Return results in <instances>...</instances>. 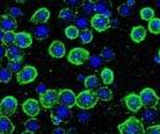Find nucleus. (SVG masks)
<instances>
[{
    "label": "nucleus",
    "mask_w": 160,
    "mask_h": 134,
    "mask_svg": "<svg viewBox=\"0 0 160 134\" xmlns=\"http://www.w3.org/2000/svg\"><path fill=\"white\" fill-rule=\"evenodd\" d=\"M4 31H2V30H1V29H0V42H2V39H4Z\"/></svg>",
    "instance_id": "obj_48"
},
{
    "label": "nucleus",
    "mask_w": 160,
    "mask_h": 134,
    "mask_svg": "<svg viewBox=\"0 0 160 134\" xmlns=\"http://www.w3.org/2000/svg\"><path fill=\"white\" fill-rule=\"evenodd\" d=\"M78 120L80 122H82V123H85V122H87V121L90 120V114L86 113L85 110L84 111H80L79 114H78Z\"/></svg>",
    "instance_id": "obj_42"
},
{
    "label": "nucleus",
    "mask_w": 160,
    "mask_h": 134,
    "mask_svg": "<svg viewBox=\"0 0 160 134\" xmlns=\"http://www.w3.org/2000/svg\"><path fill=\"white\" fill-rule=\"evenodd\" d=\"M157 6L160 7V1H158V3H157Z\"/></svg>",
    "instance_id": "obj_51"
},
{
    "label": "nucleus",
    "mask_w": 160,
    "mask_h": 134,
    "mask_svg": "<svg viewBox=\"0 0 160 134\" xmlns=\"http://www.w3.org/2000/svg\"><path fill=\"white\" fill-rule=\"evenodd\" d=\"M124 103H126V107L133 111V113H138L142 108V104H141L140 97L138 94H129L124 97Z\"/></svg>",
    "instance_id": "obj_13"
},
{
    "label": "nucleus",
    "mask_w": 160,
    "mask_h": 134,
    "mask_svg": "<svg viewBox=\"0 0 160 134\" xmlns=\"http://www.w3.org/2000/svg\"><path fill=\"white\" fill-rule=\"evenodd\" d=\"M120 134H145L143 125L138 117L130 116L128 120L118 125Z\"/></svg>",
    "instance_id": "obj_1"
},
{
    "label": "nucleus",
    "mask_w": 160,
    "mask_h": 134,
    "mask_svg": "<svg viewBox=\"0 0 160 134\" xmlns=\"http://www.w3.org/2000/svg\"><path fill=\"white\" fill-rule=\"evenodd\" d=\"M158 58H159V60H160V49H159V52H158Z\"/></svg>",
    "instance_id": "obj_52"
},
{
    "label": "nucleus",
    "mask_w": 160,
    "mask_h": 134,
    "mask_svg": "<svg viewBox=\"0 0 160 134\" xmlns=\"http://www.w3.org/2000/svg\"><path fill=\"white\" fill-rule=\"evenodd\" d=\"M17 106L18 102L13 96H6L0 102V116H5V117L11 116L16 111Z\"/></svg>",
    "instance_id": "obj_7"
},
{
    "label": "nucleus",
    "mask_w": 160,
    "mask_h": 134,
    "mask_svg": "<svg viewBox=\"0 0 160 134\" xmlns=\"http://www.w3.org/2000/svg\"><path fill=\"white\" fill-rule=\"evenodd\" d=\"M94 13L105 16L107 18L110 19V17L112 16V3L111 1H103V0L94 3Z\"/></svg>",
    "instance_id": "obj_11"
},
{
    "label": "nucleus",
    "mask_w": 160,
    "mask_h": 134,
    "mask_svg": "<svg viewBox=\"0 0 160 134\" xmlns=\"http://www.w3.org/2000/svg\"><path fill=\"white\" fill-rule=\"evenodd\" d=\"M100 58L103 61H112L116 58V53L111 47H104L100 52Z\"/></svg>",
    "instance_id": "obj_27"
},
{
    "label": "nucleus",
    "mask_w": 160,
    "mask_h": 134,
    "mask_svg": "<svg viewBox=\"0 0 160 134\" xmlns=\"http://www.w3.org/2000/svg\"><path fill=\"white\" fill-rule=\"evenodd\" d=\"M100 77H102V80H103V83H104L105 85H110V84H112L113 83L112 70H110V68H108V67H105V68L102 70Z\"/></svg>",
    "instance_id": "obj_26"
},
{
    "label": "nucleus",
    "mask_w": 160,
    "mask_h": 134,
    "mask_svg": "<svg viewBox=\"0 0 160 134\" xmlns=\"http://www.w3.org/2000/svg\"><path fill=\"white\" fill-rule=\"evenodd\" d=\"M140 16L143 20L149 22L151 19H153L154 18V10L152 8V7H143V8L140 11Z\"/></svg>",
    "instance_id": "obj_35"
},
{
    "label": "nucleus",
    "mask_w": 160,
    "mask_h": 134,
    "mask_svg": "<svg viewBox=\"0 0 160 134\" xmlns=\"http://www.w3.org/2000/svg\"><path fill=\"white\" fill-rule=\"evenodd\" d=\"M142 121L147 125H152L160 119V115L155 108H145V110L141 114Z\"/></svg>",
    "instance_id": "obj_18"
},
{
    "label": "nucleus",
    "mask_w": 160,
    "mask_h": 134,
    "mask_svg": "<svg viewBox=\"0 0 160 134\" xmlns=\"http://www.w3.org/2000/svg\"><path fill=\"white\" fill-rule=\"evenodd\" d=\"M8 11H10V16H11L12 18H14V19H16V18H19V17L23 16V10L18 6H11Z\"/></svg>",
    "instance_id": "obj_40"
},
{
    "label": "nucleus",
    "mask_w": 160,
    "mask_h": 134,
    "mask_svg": "<svg viewBox=\"0 0 160 134\" xmlns=\"http://www.w3.org/2000/svg\"><path fill=\"white\" fill-rule=\"evenodd\" d=\"M49 17H50V12H49V10L46 8V7H41L38 8L35 13L31 16V22L35 23V24H46L49 19Z\"/></svg>",
    "instance_id": "obj_16"
},
{
    "label": "nucleus",
    "mask_w": 160,
    "mask_h": 134,
    "mask_svg": "<svg viewBox=\"0 0 160 134\" xmlns=\"http://www.w3.org/2000/svg\"><path fill=\"white\" fill-rule=\"evenodd\" d=\"M72 117V110L69 108H66L60 104H56L55 107L52 108L50 111V119L54 125H56L59 127V125H61L62 122L68 121Z\"/></svg>",
    "instance_id": "obj_3"
},
{
    "label": "nucleus",
    "mask_w": 160,
    "mask_h": 134,
    "mask_svg": "<svg viewBox=\"0 0 160 134\" xmlns=\"http://www.w3.org/2000/svg\"><path fill=\"white\" fill-rule=\"evenodd\" d=\"M66 4H67V6H69V8H72V10H73L74 7L81 6V3L78 1V0H67Z\"/></svg>",
    "instance_id": "obj_43"
},
{
    "label": "nucleus",
    "mask_w": 160,
    "mask_h": 134,
    "mask_svg": "<svg viewBox=\"0 0 160 134\" xmlns=\"http://www.w3.org/2000/svg\"><path fill=\"white\" fill-rule=\"evenodd\" d=\"M11 79H12V72L7 67L0 68V83L6 84L8 81H11Z\"/></svg>",
    "instance_id": "obj_32"
},
{
    "label": "nucleus",
    "mask_w": 160,
    "mask_h": 134,
    "mask_svg": "<svg viewBox=\"0 0 160 134\" xmlns=\"http://www.w3.org/2000/svg\"><path fill=\"white\" fill-rule=\"evenodd\" d=\"M59 18L65 22H72V20H75L77 18V13L75 11L69 8V7H66V8H62L59 13Z\"/></svg>",
    "instance_id": "obj_25"
},
{
    "label": "nucleus",
    "mask_w": 160,
    "mask_h": 134,
    "mask_svg": "<svg viewBox=\"0 0 160 134\" xmlns=\"http://www.w3.org/2000/svg\"><path fill=\"white\" fill-rule=\"evenodd\" d=\"M14 44L18 48H29L32 44V37L29 33L22 31V33L16 34V39H14Z\"/></svg>",
    "instance_id": "obj_15"
},
{
    "label": "nucleus",
    "mask_w": 160,
    "mask_h": 134,
    "mask_svg": "<svg viewBox=\"0 0 160 134\" xmlns=\"http://www.w3.org/2000/svg\"><path fill=\"white\" fill-rule=\"evenodd\" d=\"M79 29L77 27H74V25H69V27H67L65 29V35H66L67 39H69V40L78 39L79 37Z\"/></svg>",
    "instance_id": "obj_30"
},
{
    "label": "nucleus",
    "mask_w": 160,
    "mask_h": 134,
    "mask_svg": "<svg viewBox=\"0 0 160 134\" xmlns=\"http://www.w3.org/2000/svg\"><path fill=\"white\" fill-rule=\"evenodd\" d=\"M81 8L84 13L86 14H93L94 13V3L91 0H85L81 3Z\"/></svg>",
    "instance_id": "obj_36"
},
{
    "label": "nucleus",
    "mask_w": 160,
    "mask_h": 134,
    "mask_svg": "<svg viewBox=\"0 0 160 134\" xmlns=\"http://www.w3.org/2000/svg\"><path fill=\"white\" fill-rule=\"evenodd\" d=\"M37 70L33 66H25L17 73V81L19 84H29L32 83L37 77Z\"/></svg>",
    "instance_id": "obj_8"
},
{
    "label": "nucleus",
    "mask_w": 160,
    "mask_h": 134,
    "mask_svg": "<svg viewBox=\"0 0 160 134\" xmlns=\"http://www.w3.org/2000/svg\"><path fill=\"white\" fill-rule=\"evenodd\" d=\"M40 103L33 98H29L23 103V111L27 115H29L31 119H35L37 115L40 114Z\"/></svg>",
    "instance_id": "obj_12"
},
{
    "label": "nucleus",
    "mask_w": 160,
    "mask_h": 134,
    "mask_svg": "<svg viewBox=\"0 0 160 134\" xmlns=\"http://www.w3.org/2000/svg\"><path fill=\"white\" fill-rule=\"evenodd\" d=\"M146 37V28L142 27V25H138V27H134L130 31V39L136 42V43H140L145 40Z\"/></svg>",
    "instance_id": "obj_20"
},
{
    "label": "nucleus",
    "mask_w": 160,
    "mask_h": 134,
    "mask_svg": "<svg viewBox=\"0 0 160 134\" xmlns=\"http://www.w3.org/2000/svg\"><path fill=\"white\" fill-rule=\"evenodd\" d=\"M77 102V95L74 94L69 89H63L59 92V98H58V104L63 106L66 108H73Z\"/></svg>",
    "instance_id": "obj_9"
},
{
    "label": "nucleus",
    "mask_w": 160,
    "mask_h": 134,
    "mask_svg": "<svg viewBox=\"0 0 160 134\" xmlns=\"http://www.w3.org/2000/svg\"><path fill=\"white\" fill-rule=\"evenodd\" d=\"M148 30L152 34H155V35L160 34V18L154 17L153 19L149 20L148 22Z\"/></svg>",
    "instance_id": "obj_31"
},
{
    "label": "nucleus",
    "mask_w": 160,
    "mask_h": 134,
    "mask_svg": "<svg viewBox=\"0 0 160 134\" xmlns=\"http://www.w3.org/2000/svg\"><path fill=\"white\" fill-rule=\"evenodd\" d=\"M158 107H159V109H160V100H159V103H158Z\"/></svg>",
    "instance_id": "obj_53"
},
{
    "label": "nucleus",
    "mask_w": 160,
    "mask_h": 134,
    "mask_svg": "<svg viewBox=\"0 0 160 134\" xmlns=\"http://www.w3.org/2000/svg\"><path fill=\"white\" fill-rule=\"evenodd\" d=\"M74 22H75V25H74V27H77L78 29H81V31L87 29L88 24H90V22H88L85 17H81V16H80V17L77 16V18H75Z\"/></svg>",
    "instance_id": "obj_37"
},
{
    "label": "nucleus",
    "mask_w": 160,
    "mask_h": 134,
    "mask_svg": "<svg viewBox=\"0 0 160 134\" xmlns=\"http://www.w3.org/2000/svg\"><path fill=\"white\" fill-rule=\"evenodd\" d=\"M24 127H25V131H27V132L35 133V132H37L41 128V123H40V121L36 120V119H30V120H28L27 122L24 123Z\"/></svg>",
    "instance_id": "obj_28"
},
{
    "label": "nucleus",
    "mask_w": 160,
    "mask_h": 134,
    "mask_svg": "<svg viewBox=\"0 0 160 134\" xmlns=\"http://www.w3.org/2000/svg\"><path fill=\"white\" fill-rule=\"evenodd\" d=\"M22 134H35V133H31V132H27V131H24Z\"/></svg>",
    "instance_id": "obj_50"
},
{
    "label": "nucleus",
    "mask_w": 160,
    "mask_h": 134,
    "mask_svg": "<svg viewBox=\"0 0 160 134\" xmlns=\"http://www.w3.org/2000/svg\"><path fill=\"white\" fill-rule=\"evenodd\" d=\"M0 29L4 33H13L14 29H17V20L10 14H4L0 18Z\"/></svg>",
    "instance_id": "obj_14"
},
{
    "label": "nucleus",
    "mask_w": 160,
    "mask_h": 134,
    "mask_svg": "<svg viewBox=\"0 0 160 134\" xmlns=\"http://www.w3.org/2000/svg\"><path fill=\"white\" fill-rule=\"evenodd\" d=\"M126 4H127L128 6L133 7L134 5H135V1H134V0H129V1H127V3H126Z\"/></svg>",
    "instance_id": "obj_47"
},
{
    "label": "nucleus",
    "mask_w": 160,
    "mask_h": 134,
    "mask_svg": "<svg viewBox=\"0 0 160 134\" xmlns=\"http://www.w3.org/2000/svg\"><path fill=\"white\" fill-rule=\"evenodd\" d=\"M139 97H140L142 107L145 108H155L160 100L159 96L151 87H146V89L141 90V92L139 94Z\"/></svg>",
    "instance_id": "obj_4"
},
{
    "label": "nucleus",
    "mask_w": 160,
    "mask_h": 134,
    "mask_svg": "<svg viewBox=\"0 0 160 134\" xmlns=\"http://www.w3.org/2000/svg\"><path fill=\"white\" fill-rule=\"evenodd\" d=\"M7 68L12 72V73H18L20 70L23 68V65H22V61H8L7 64Z\"/></svg>",
    "instance_id": "obj_38"
},
{
    "label": "nucleus",
    "mask_w": 160,
    "mask_h": 134,
    "mask_svg": "<svg viewBox=\"0 0 160 134\" xmlns=\"http://www.w3.org/2000/svg\"><path fill=\"white\" fill-rule=\"evenodd\" d=\"M96 96H97L98 100H111L113 97L112 91L108 86H100L96 91Z\"/></svg>",
    "instance_id": "obj_24"
},
{
    "label": "nucleus",
    "mask_w": 160,
    "mask_h": 134,
    "mask_svg": "<svg viewBox=\"0 0 160 134\" xmlns=\"http://www.w3.org/2000/svg\"><path fill=\"white\" fill-rule=\"evenodd\" d=\"M49 35H50V29L46 24H38L33 29V36L37 40H46Z\"/></svg>",
    "instance_id": "obj_22"
},
{
    "label": "nucleus",
    "mask_w": 160,
    "mask_h": 134,
    "mask_svg": "<svg viewBox=\"0 0 160 134\" xmlns=\"http://www.w3.org/2000/svg\"><path fill=\"white\" fill-rule=\"evenodd\" d=\"M5 55H6V48L4 47L2 44H0V59L4 58Z\"/></svg>",
    "instance_id": "obj_46"
},
{
    "label": "nucleus",
    "mask_w": 160,
    "mask_h": 134,
    "mask_svg": "<svg viewBox=\"0 0 160 134\" xmlns=\"http://www.w3.org/2000/svg\"><path fill=\"white\" fill-rule=\"evenodd\" d=\"M23 55V50L16 44H11L8 46V48H6V56L8 58V61H22Z\"/></svg>",
    "instance_id": "obj_19"
},
{
    "label": "nucleus",
    "mask_w": 160,
    "mask_h": 134,
    "mask_svg": "<svg viewBox=\"0 0 160 134\" xmlns=\"http://www.w3.org/2000/svg\"><path fill=\"white\" fill-rule=\"evenodd\" d=\"M84 84H85V87H86V90L88 91H97L98 89L100 87V84H99V80H98V78L96 77V75H88L85 78V80H84Z\"/></svg>",
    "instance_id": "obj_23"
},
{
    "label": "nucleus",
    "mask_w": 160,
    "mask_h": 134,
    "mask_svg": "<svg viewBox=\"0 0 160 134\" xmlns=\"http://www.w3.org/2000/svg\"><path fill=\"white\" fill-rule=\"evenodd\" d=\"M14 131V125L8 117L0 116V134H12Z\"/></svg>",
    "instance_id": "obj_21"
},
{
    "label": "nucleus",
    "mask_w": 160,
    "mask_h": 134,
    "mask_svg": "<svg viewBox=\"0 0 160 134\" xmlns=\"http://www.w3.org/2000/svg\"><path fill=\"white\" fill-rule=\"evenodd\" d=\"M145 134H160V126L159 125H152L145 129Z\"/></svg>",
    "instance_id": "obj_41"
},
{
    "label": "nucleus",
    "mask_w": 160,
    "mask_h": 134,
    "mask_svg": "<svg viewBox=\"0 0 160 134\" xmlns=\"http://www.w3.org/2000/svg\"><path fill=\"white\" fill-rule=\"evenodd\" d=\"M97 102H98V98L96 96V92L88 91V90H84V91H81L77 96L75 106H78L82 110H87V109L93 108L97 104Z\"/></svg>",
    "instance_id": "obj_2"
},
{
    "label": "nucleus",
    "mask_w": 160,
    "mask_h": 134,
    "mask_svg": "<svg viewBox=\"0 0 160 134\" xmlns=\"http://www.w3.org/2000/svg\"><path fill=\"white\" fill-rule=\"evenodd\" d=\"M14 39H16V34L14 33H5L4 34V39H2V43L4 44H14Z\"/></svg>",
    "instance_id": "obj_39"
},
{
    "label": "nucleus",
    "mask_w": 160,
    "mask_h": 134,
    "mask_svg": "<svg viewBox=\"0 0 160 134\" xmlns=\"http://www.w3.org/2000/svg\"><path fill=\"white\" fill-rule=\"evenodd\" d=\"M88 62H90V67L93 68V70H98L104 61L102 60L99 55H90V59H88Z\"/></svg>",
    "instance_id": "obj_34"
},
{
    "label": "nucleus",
    "mask_w": 160,
    "mask_h": 134,
    "mask_svg": "<svg viewBox=\"0 0 160 134\" xmlns=\"http://www.w3.org/2000/svg\"><path fill=\"white\" fill-rule=\"evenodd\" d=\"M90 23H91V27L98 33H103L110 28V19L102 14H94Z\"/></svg>",
    "instance_id": "obj_10"
},
{
    "label": "nucleus",
    "mask_w": 160,
    "mask_h": 134,
    "mask_svg": "<svg viewBox=\"0 0 160 134\" xmlns=\"http://www.w3.org/2000/svg\"><path fill=\"white\" fill-rule=\"evenodd\" d=\"M92 39H93V33H92L91 29H85V30H82V31L79 33V40L84 44L90 43L92 41Z\"/></svg>",
    "instance_id": "obj_29"
},
{
    "label": "nucleus",
    "mask_w": 160,
    "mask_h": 134,
    "mask_svg": "<svg viewBox=\"0 0 160 134\" xmlns=\"http://www.w3.org/2000/svg\"><path fill=\"white\" fill-rule=\"evenodd\" d=\"M53 134H68V133H67V131L65 129V128H62V127H56V128H54Z\"/></svg>",
    "instance_id": "obj_45"
},
{
    "label": "nucleus",
    "mask_w": 160,
    "mask_h": 134,
    "mask_svg": "<svg viewBox=\"0 0 160 134\" xmlns=\"http://www.w3.org/2000/svg\"><path fill=\"white\" fill-rule=\"evenodd\" d=\"M78 80H85V79H84V75H82V74H80L79 77H78Z\"/></svg>",
    "instance_id": "obj_49"
},
{
    "label": "nucleus",
    "mask_w": 160,
    "mask_h": 134,
    "mask_svg": "<svg viewBox=\"0 0 160 134\" xmlns=\"http://www.w3.org/2000/svg\"><path fill=\"white\" fill-rule=\"evenodd\" d=\"M117 12L120 16L122 17H130L132 14H133V7L128 6L127 4L124 3V4H121L118 8H117Z\"/></svg>",
    "instance_id": "obj_33"
},
{
    "label": "nucleus",
    "mask_w": 160,
    "mask_h": 134,
    "mask_svg": "<svg viewBox=\"0 0 160 134\" xmlns=\"http://www.w3.org/2000/svg\"><path fill=\"white\" fill-rule=\"evenodd\" d=\"M49 54L55 59H61L66 54L65 44L61 41H53L52 44L49 46Z\"/></svg>",
    "instance_id": "obj_17"
},
{
    "label": "nucleus",
    "mask_w": 160,
    "mask_h": 134,
    "mask_svg": "<svg viewBox=\"0 0 160 134\" xmlns=\"http://www.w3.org/2000/svg\"><path fill=\"white\" fill-rule=\"evenodd\" d=\"M159 126H160V125H159Z\"/></svg>",
    "instance_id": "obj_54"
},
{
    "label": "nucleus",
    "mask_w": 160,
    "mask_h": 134,
    "mask_svg": "<svg viewBox=\"0 0 160 134\" xmlns=\"http://www.w3.org/2000/svg\"><path fill=\"white\" fill-rule=\"evenodd\" d=\"M48 89L47 86H46V84H43V83H41L40 85H37V87H36V91H37V94L42 95L43 92H46Z\"/></svg>",
    "instance_id": "obj_44"
},
{
    "label": "nucleus",
    "mask_w": 160,
    "mask_h": 134,
    "mask_svg": "<svg viewBox=\"0 0 160 134\" xmlns=\"http://www.w3.org/2000/svg\"><path fill=\"white\" fill-rule=\"evenodd\" d=\"M59 92L54 89H48L46 92L40 95V106L47 109H52L58 104Z\"/></svg>",
    "instance_id": "obj_6"
},
{
    "label": "nucleus",
    "mask_w": 160,
    "mask_h": 134,
    "mask_svg": "<svg viewBox=\"0 0 160 134\" xmlns=\"http://www.w3.org/2000/svg\"><path fill=\"white\" fill-rule=\"evenodd\" d=\"M67 59L73 65H82L90 59V53H88V50L84 49V48L75 47L73 49H71Z\"/></svg>",
    "instance_id": "obj_5"
}]
</instances>
